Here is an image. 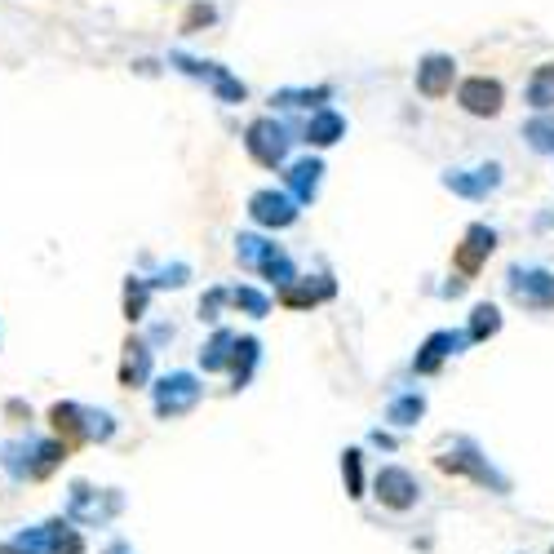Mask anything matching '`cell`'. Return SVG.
<instances>
[{"mask_svg":"<svg viewBox=\"0 0 554 554\" xmlns=\"http://www.w3.org/2000/svg\"><path fill=\"white\" fill-rule=\"evenodd\" d=\"M0 554H85V537H80V528H71V523L58 515L45 523L14 528L0 541Z\"/></svg>","mask_w":554,"mask_h":554,"instance_id":"1","label":"cell"},{"mask_svg":"<svg viewBox=\"0 0 554 554\" xmlns=\"http://www.w3.org/2000/svg\"><path fill=\"white\" fill-rule=\"evenodd\" d=\"M120 510H125V497H120L116 488H94V484H85V479H76V484L67 488L63 519L71 528H107Z\"/></svg>","mask_w":554,"mask_h":554,"instance_id":"2","label":"cell"},{"mask_svg":"<svg viewBox=\"0 0 554 554\" xmlns=\"http://www.w3.org/2000/svg\"><path fill=\"white\" fill-rule=\"evenodd\" d=\"M235 258H240V266H253V271H262L266 280L280 284V289H289V284L297 280L293 258L280 249V244L262 240V235H240V240H235Z\"/></svg>","mask_w":554,"mask_h":554,"instance_id":"3","label":"cell"},{"mask_svg":"<svg viewBox=\"0 0 554 554\" xmlns=\"http://www.w3.org/2000/svg\"><path fill=\"white\" fill-rule=\"evenodd\" d=\"M200 395H204V386L196 373H164L151 386V408H156L160 422H173V417H187L200 404Z\"/></svg>","mask_w":554,"mask_h":554,"instance_id":"4","label":"cell"},{"mask_svg":"<svg viewBox=\"0 0 554 554\" xmlns=\"http://www.w3.org/2000/svg\"><path fill=\"white\" fill-rule=\"evenodd\" d=\"M289 129L280 125L275 116H262L253 120L249 133H244V147H249V156L262 164V169H275V164H284V156H289Z\"/></svg>","mask_w":554,"mask_h":554,"instance_id":"5","label":"cell"},{"mask_svg":"<svg viewBox=\"0 0 554 554\" xmlns=\"http://www.w3.org/2000/svg\"><path fill=\"white\" fill-rule=\"evenodd\" d=\"M169 63L182 71V76H196V80H209L213 85V94H218L227 107H235V102H244L249 98V89H244V80H235L222 63H200V58H191V54H169Z\"/></svg>","mask_w":554,"mask_h":554,"instance_id":"6","label":"cell"},{"mask_svg":"<svg viewBox=\"0 0 554 554\" xmlns=\"http://www.w3.org/2000/svg\"><path fill=\"white\" fill-rule=\"evenodd\" d=\"M510 297L528 311H554V275L546 266H515L510 271Z\"/></svg>","mask_w":554,"mask_h":554,"instance_id":"7","label":"cell"},{"mask_svg":"<svg viewBox=\"0 0 554 554\" xmlns=\"http://www.w3.org/2000/svg\"><path fill=\"white\" fill-rule=\"evenodd\" d=\"M439 470H448V475H470L475 484H484V488H497V492H506V475H497V470L488 466V457H479V448L475 444H457V453H444L439 457Z\"/></svg>","mask_w":554,"mask_h":554,"instance_id":"8","label":"cell"},{"mask_svg":"<svg viewBox=\"0 0 554 554\" xmlns=\"http://www.w3.org/2000/svg\"><path fill=\"white\" fill-rule=\"evenodd\" d=\"M470 346V337L466 333H453V328H439V333H430L422 346H417V359H413V368L422 377H430V373H439L444 368V359L448 355H461Z\"/></svg>","mask_w":554,"mask_h":554,"instance_id":"9","label":"cell"},{"mask_svg":"<svg viewBox=\"0 0 554 554\" xmlns=\"http://www.w3.org/2000/svg\"><path fill=\"white\" fill-rule=\"evenodd\" d=\"M297 213H302V209L289 200V191H258V196L249 200V218L258 222V227H266V231L293 227Z\"/></svg>","mask_w":554,"mask_h":554,"instance_id":"10","label":"cell"},{"mask_svg":"<svg viewBox=\"0 0 554 554\" xmlns=\"http://www.w3.org/2000/svg\"><path fill=\"white\" fill-rule=\"evenodd\" d=\"M444 187L461 200H484L488 191L501 187V164H479V169H448Z\"/></svg>","mask_w":554,"mask_h":554,"instance_id":"11","label":"cell"},{"mask_svg":"<svg viewBox=\"0 0 554 554\" xmlns=\"http://www.w3.org/2000/svg\"><path fill=\"white\" fill-rule=\"evenodd\" d=\"M417 497H422V488H417L413 470H404V466H382V470H377V501H382V506L408 510V506H417Z\"/></svg>","mask_w":554,"mask_h":554,"instance_id":"12","label":"cell"},{"mask_svg":"<svg viewBox=\"0 0 554 554\" xmlns=\"http://www.w3.org/2000/svg\"><path fill=\"white\" fill-rule=\"evenodd\" d=\"M453 80H457V63L448 54H426L422 63H417V94L422 98L453 94Z\"/></svg>","mask_w":554,"mask_h":554,"instance_id":"13","label":"cell"},{"mask_svg":"<svg viewBox=\"0 0 554 554\" xmlns=\"http://www.w3.org/2000/svg\"><path fill=\"white\" fill-rule=\"evenodd\" d=\"M492 249H497V231L484 227V222H475V227L466 231V240L457 244V253H453L457 271H461V275H475L479 266L492 258Z\"/></svg>","mask_w":554,"mask_h":554,"instance_id":"14","label":"cell"},{"mask_svg":"<svg viewBox=\"0 0 554 554\" xmlns=\"http://www.w3.org/2000/svg\"><path fill=\"white\" fill-rule=\"evenodd\" d=\"M501 85L497 80H488V76H470V80H461L457 85V102L470 111V116H497L501 111Z\"/></svg>","mask_w":554,"mask_h":554,"instance_id":"15","label":"cell"},{"mask_svg":"<svg viewBox=\"0 0 554 554\" xmlns=\"http://www.w3.org/2000/svg\"><path fill=\"white\" fill-rule=\"evenodd\" d=\"M284 178H289V200L293 204H311L315 196H320V182H324V164L320 160H297L289 173H284Z\"/></svg>","mask_w":554,"mask_h":554,"instance_id":"16","label":"cell"},{"mask_svg":"<svg viewBox=\"0 0 554 554\" xmlns=\"http://www.w3.org/2000/svg\"><path fill=\"white\" fill-rule=\"evenodd\" d=\"M49 426H54V439H63L71 448L76 439H85V404H71V399L54 404L49 408Z\"/></svg>","mask_w":554,"mask_h":554,"instance_id":"17","label":"cell"},{"mask_svg":"<svg viewBox=\"0 0 554 554\" xmlns=\"http://www.w3.org/2000/svg\"><path fill=\"white\" fill-rule=\"evenodd\" d=\"M71 457V448L63 444V439H32V484H40V479H49L58 466Z\"/></svg>","mask_w":554,"mask_h":554,"instance_id":"18","label":"cell"},{"mask_svg":"<svg viewBox=\"0 0 554 554\" xmlns=\"http://www.w3.org/2000/svg\"><path fill=\"white\" fill-rule=\"evenodd\" d=\"M258 359H262V342H258V337H235V351H231V382H235V391H244V386L253 382Z\"/></svg>","mask_w":554,"mask_h":554,"instance_id":"19","label":"cell"},{"mask_svg":"<svg viewBox=\"0 0 554 554\" xmlns=\"http://www.w3.org/2000/svg\"><path fill=\"white\" fill-rule=\"evenodd\" d=\"M0 470H5L14 484H32V439H9L0 448Z\"/></svg>","mask_w":554,"mask_h":554,"instance_id":"20","label":"cell"},{"mask_svg":"<svg viewBox=\"0 0 554 554\" xmlns=\"http://www.w3.org/2000/svg\"><path fill=\"white\" fill-rule=\"evenodd\" d=\"M151 377V346L147 342H129L125 346V359H120V386H147Z\"/></svg>","mask_w":554,"mask_h":554,"instance_id":"21","label":"cell"},{"mask_svg":"<svg viewBox=\"0 0 554 554\" xmlns=\"http://www.w3.org/2000/svg\"><path fill=\"white\" fill-rule=\"evenodd\" d=\"M346 138V120L337 111H315L311 125H306V142L311 147H333V142Z\"/></svg>","mask_w":554,"mask_h":554,"instance_id":"22","label":"cell"},{"mask_svg":"<svg viewBox=\"0 0 554 554\" xmlns=\"http://www.w3.org/2000/svg\"><path fill=\"white\" fill-rule=\"evenodd\" d=\"M231 351H235V333H231V328H218V333L204 342L200 368H204V373H222V368H231Z\"/></svg>","mask_w":554,"mask_h":554,"instance_id":"23","label":"cell"},{"mask_svg":"<svg viewBox=\"0 0 554 554\" xmlns=\"http://www.w3.org/2000/svg\"><path fill=\"white\" fill-rule=\"evenodd\" d=\"M324 297H333V280H320V284H289V289H280V302L284 306H315V302H324Z\"/></svg>","mask_w":554,"mask_h":554,"instance_id":"24","label":"cell"},{"mask_svg":"<svg viewBox=\"0 0 554 554\" xmlns=\"http://www.w3.org/2000/svg\"><path fill=\"white\" fill-rule=\"evenodd\" d=\"M528 107L550 111L554 107V63H541L528 80Z\"/></svg>","mask_w":554,"mask_h":554,"instance_id":"25","label":"cell"},{"mask_svg":"<svg viewBox=\"0 0 554 554\" xmlns=\"http://www.w3.org/2000/svg\"><path fill=\"white\" fill-rule=\"evenodd\" d=\"M501 328V311L492 302H479L475 311H470V328H466V337L470 342H488L492 333H497Z\"/></svg>","mask_w":554,"mask_h":554,"instance_id":"26","label":"cell"},{"mask_svg":"<svg viewBox=\"0 0 554 554\" xmlns=\"http://www.w3.org/2000/svg\"><path fill=\"white\" fill-rule=\"evenodd\" d=\"M227 302H235L244 315H253V320H266V315H271V297L258 293V289H249V284L231 289V293H227Z\"/></svg>","mask_w":554,"mask_h":554,"instance_id":"27","label":"cell"},{"mask_svg":"<svg viewBox=\"0 0 554 554\" xmlns=\"http://www.w3.org/2000/svg\"><path fill=\"white\" fill-rule=\"evenodd\" d=\"M426 413V395H399L391 408H386V422L395 426H417V417Z\"/></svg>","mask_w":554,"mask_h":554,"instance_id":"28","label":"cell"},{"mask_svg":"<svg viewBox=\"0 0 554 554\" xmlns=\"http://www.w3.org/2000/svg\"><path fill=\"white\" fill-rule=\"evenodd\" d=\"M523 138H528L532 151H541V156H554V116H537L523 125Z\"/></svg>","mask_w":554,"mask_h":554,"instance_id":"29","label":"cell"},{"mask_svg":"<svg viewBox=\"0 0 554 554\" xmlns=\"http://www.w3.org/2000/svg\"><path fill=\"white\" fill-rule=\"evenodd\" d=\"M85 439L89 444H107V439H116V417H111L107 408H85Z\"/></svg>","mask_w":554,"mask_h":554,"instance_id":"30","label":"cell"},{"mask_svg":"<svg viewBox=\"0 0 554 554\" xmlns=\"http://www.w3.org/2000/svg\"><path fill=\"white\" fill-rule=\"evenodd\" d=\"M147 297H151L147 280H138V275H129V284H125V320H129V324H138L142 315H147Z\"/></svg>","mask_w":554,"mask_h":554,"instance_id":"31","label":"cell"},{"mask_svg":"<svg viewBox=\"0 0 554 554\" xmlns=\"http://www.w3.org/2000/svg\"><path fill=\"white\" fill-rule=\"evenodd\" d=\"M333 89L320 85V89H280L271 102H280V107H311V102H324Z\"/></svg>","mask_w":554,"mask_h":554,"instance_id":"32","label":"cell"},{"mask_svg":"<svg viewBox=\"0 0 554 554\" xmlns=\"http://www.w3.org/2000/svg\"><path fill=\"white\" fill-rule=\"evenodd\" d=\"M342 479H346V492H351V497H364V461H359L355 448L342 453Z\"/></svg>","mask_w":554,"mask_h":554,"instance_id":"33","label":"cell"},{"mask_svg":"<svg viewBox=\"0 0 554 554\" xmlns=\"http://www.w3.org/2000/svg\"><path fill=\"white\" fill-rule=\"evenodd\" d=\"M191 280V266L187 262H173V266H160L156 280H147V289H182Z\"/></svg>","mask_w":554,"mask_h":554,"instance_id":"34","label":"cell"},{"mask_svg":"<svg viewBox=\"0 0 554 554\" xmlns=\"http://www.w3.org/2000/svg\"><path fill=\"white\" fill-rule=\"evenodd\" d=\"M222 302H227V289H209V297L200 302V320H218V311H222Z\"/></svg>","mask_w":554,"mask_h":554,"instance_id":"35","label":"cell"},{"mask_svg":"<svg viewBox=\"0 0 554 554\" xmlns=\"http://www.w3.org/2000/svg\"><path fill=\"white\" fill-rule=\"evenodd\" d=\"M196 23H213V9H209V5H196V9L187 14V27H196Z\"/></svg>","mask_w":554,"mask_h":554,"instance_id":"36","label":"cell"},{"mask_svg":"<svg viewBox=\"0 0 554 554\" xmlns=\"http://www.w3.org/2000/svg\"><path fill=\"white\" fill-rule=\"evenodd\" d=\"M102 554H133V546L125 537H116V541H107V550H102Z\"/></svg>","mask_w":554,"mask_h":554,"instance_id":"37","label":"cell"},{"mask_svg":"<svg viewBox=\"0 0 554 554\" xmlns=\"http://www.w3.org/2000/svg\"><path fill=\"white\" fill-rule=\"evenodd\" d=\"M550 554H554V550H550Z\"/></svg>","mask_w":554,"mask_h":554,"instance_id":"38","label":"cell"}]
</instances>
